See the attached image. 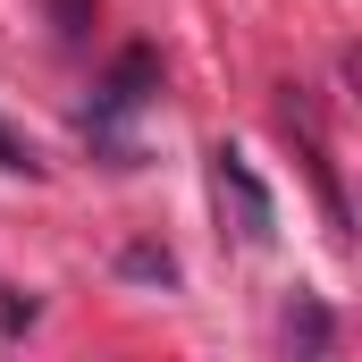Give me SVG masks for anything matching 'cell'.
<instances>
[{"mask_svg": "<svg viewBox=\"0 0 362 362\" xmlns=\"http://www.w3.org/2000/svg\"><path fill=\"white\" fill-rule=\"evenodd\" d=\"M211 185H219V211H236V236L245 245H270L278 236V202H270V185L253 177V160L245 152H211Z\"/></svg>", "mask_w": 362, "mask_h": 362, "instance_id": "6da1fadb", "label": "cell"}, {"mask_svg": "<svg viewBox=\"0 0 362 362\" xmlns=\"http://www.w3.org/2000/svg\"><path fill=\"white\" fill-rule=\"evenodd\" d=\"M51 17H59V34H68V42H85V25H93V0H51Z\"/></svg>", "mask_w": 362, "mask_h": 362, "instance_id": "5b68a950", "label": "cell"}, {"mask_svg": "<svg viewBox=\"0 0 362 362\" xmlns=\"http://www.w3.org/2000/svg\"><path fill=\"white\" fill-rule=\"evenodd\" d=\"M0 169H34V152H25V144H17L8 127H0Z\"/></svg>", "mask_w": 362, "mask_h": 362, "instance_id": "8992f818", "label": "cell"}, {"mask_svg": "<svg viewBox=\"0 0 362 362\" xmlns=\"http://www.w3.org/2000/svg\"><path fill=\"white\" fill-rule=\"evenodd\" d=\"M152 93H160V59H152L144 42H135V51H118V68H110V76H101V93H93V135H118V127H127Z\"/></svg>", "mask_w": 362, "mask_h": 362, "instance_id": "7a4b0ae2", "label": "cell"}, {"mask_svg": "<svg viewBox=\"0 0 362 362\" xmlns=\"http://www.w3.org/2000/svg\"><path fill=\"white\" fill-rule=\"evenodd\" d=\"M329 337H337L329 312H320L312 295H295V303H286V346H295V354H329Z\"/></svg>", "mask_w": 362, "mask_h": 362, "instance_id": "3957f363", "label": "cell"}, {"mask_svg": "<svg viewBox=\"0 0 362 362\" xmlns=\"http://www.w3.org/2000/svg\"><path fill=\"white\" fill-rule=\"evenodd\" d=\"M127 278H160V286H177V262L152 253V245H127Z\"/></svg>", "mask_w": 362, "mask_h": 362, "instance_id": "277c9868", "label": "cell"}]
</instances>
